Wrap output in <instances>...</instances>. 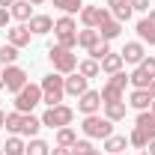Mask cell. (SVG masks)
<instances>
[{
  "label": "cell",
  "mask_w": 155,
  "mask_h": 155,
  "mask_svg": "<svg viewBox=\"0 0 155 155\" xmlns=\"http://www.w3.org/2000/svg\"><path fill=\"white\" fill-rule=\"evenodd\" d=\"M39 87H42V101H45L48 107L60 104L63 96H66V78L60 75V72H57V75H54V72H51V75H45Z\"/></svg>",
  "instance_id": "obj_1"
},
{
  "label": "cell",
  "mask_w": 155,
  "mask_h": 155,
  "mask_svg": "<svg viewBox=\"0 0 155 155\" xmlns=\"http://www.w3.org/2000/svg\"><path fill=\"white\" fill-rule=\"evenodd\" d=\"M54 36H57V45L60 48H75L78 45V27H75V18L72 15H63L60 21H54Z\"/></svg>",
  "instance_id": "obj_2"
},
{
  "label": "cell",
  "mask_w": 155,
  "mask_h": 155,
  "mask_svg": "<svg viewBox=\"0 0 155 155\" xmlns=\"http://www.w3.org/2000/svg\"><path fill=\"white\" fill-rule=\"evenodd\" d=\"M81 131H84L87 137H101V140H107V137L114 134V122H110L107 116L90 114V116H84V125H81Z\"/></svg>",
  "instance_id": "obj_3"
},
{
  "label": "cell",
  "mask_w": 155,
  "mask_h": 155,
  "mask_svg": "<svg viewBox=\"0 0 155 155\" xmlns=\"http://www.w3.org/2000/svg\"><path fill=\"white\" fill-rule=\"evenodd\" d=\"M72 119H75V110L69 104H54V107H48L42 114V125H48V128H66V125H72Z\"/></svg>",
  "instance_id": "obj_4"
},
{
  "label": "cell",
  "mask_w": 155,
  "mask_h": 155,
  "mask_svg": "<svg viewBox=\"0 0 155 155\" xmlns=\"http://www.w3.org/2000/svg\"><path fill=\"white\" fill-rule=\"evenodd\" d=\"M48 57L54 63V72L60 75H72L78 69V57L69 51V48H60V45H51V51H48Z\"/></svg>",
  "instance_id": "obj_5"
},
{
  "label": "cell",
  "mask_w": 155,
  "mask_h": 155,
  "mask_svg": "<svg viewBox=\"0 0 155 155\" xmlns=\"http://www.w3.org/2000/svg\"><path fill=\"white\" fill-rule=\"evenodd\" d=\"M125 87H128V75H125V72L110 75V81L101 87V104H110V101H125V98H122Z\"/></svg>",
  "instance_id": "obj_6"
},
{
  "label": "cell",
  "mask_w": 155,
  "mask_h": 155,
  "mask_svg": "<svg viewBox=\"0 0 155 155\" xmlns=\"http://www.w3.org/2000/svg\"><path fill=\"white\" fill-rule=\"evenodd\" d=\"M39 101H42V87L39 84H27L24 90L15 93V110L18 114H30Z\"/></svg>",
  "instance_id": "obj_7"
},
{
  "label": "cell",
  "mask_w": 155,
  "mask_h": 155,
  "mask_svg": "<svg viewBox=\"0 0 155 155\" xmlns=\"http://www.w3.org/2000/svg\"><path fill=\"white\" fill-rule=\"evenodd\" d=\"M152 81H155V57H146L134 72L128 75V84H131L134 90H149Z\"/></svg>",
  "instance_id": "obj_8"
},
{
  "label": "cell",
  "mask_w": 155,
  "mask_h": 155,
  "mask_svg": "<svg viewBox=\"0 0 155 155\" xmlns=\"http://www.w3.org/2000/svg\"><path fill=\"white\" fill-rule=\"evenodd\" d=\"M27 87V72L21 69V66H6L3 69V75H0V90H6V93H18Z\"/></svg>",
  "instance_id": "obj_9"
},
{
  "label": "cell",
  "mask_w": 155,
  "mask_h": 155,
  "mask_svg": "<svg viewBox=\"0 0 155 155\" xmlns=\"http://www.w3.org/2000/svg\"><path fill=\"white\" fill-rule=\"evenodd\" d=\"M107 18H114L110 9H101V6H84V9H81V21H84L87 27H96L98 30Z\"/></svg>",
  "instance_id": "obj_10"
},
{
  "label": "cell",
  "mask_w": 155,
  "mask_h": 155,
  "mask_svg": "<svg viewBox=\"0 0 155 155\" xmlns=\"http://www.w3.org/2000/svg\"><path fill=\"white\" fill-rule=\"evenodd\" d=\"M98 107H101V93H96V90H87L84 96L78 98V110H81L84 116L98 114Z\"/></svg>",
  "instance_id": "obj_11"
},
{
  "label": "cell",
  "mask_w": 155,
  "mask_h": 155,
  "mask_svg": "<svg viewBox=\"0 0 155 155\" xmlns=\"http://www.w3.org/2000/svg\"><path fill=\"white\" fill-rule=\"evenodd\" d=\"M119 57H122V63H134V66H140V63L146 60V48H143L140 42H125V48L119 51Z\"/></svg>",
  "instance_id": "obj_12"
},
{
  "label": "cell",
  "mask_w": 155,
  "mask_h": 155,
  "mask_svg": "<svg viewBox=\"0 0 155 155\" xmlns=\"http://www.w3.org/2000/svg\"><path fill=\"white\" fill-rule=\"evenodd\" d=\"M87 81H90V78H84L81 72H78V75H69L66 78V96L81 98L84 93H87Z\"/></svg>",
  "instance_id": "obj_13"
},
{
  "label": "cell",
  "mask_w": 155,
  "mask_h": 155,
  "mask_svg": "<svg viewBox=\"0 0 155 155\" xmlns=\"http://www.w3.org/2000/svg\"><path fill=\"white\" fill-rule=\"evenodd\" d=\"M6 36H9V45L24 48V45H30V36H33V33H30V27H27V24H18V27H12Z\"/></svg>",
  "instance_id": "obj_14"
},
{
  "label": "cell",
  "mask_w": 155,
  "mask_h": 155,
  "mask_svg": "<svg viewBox=\"0 0 155 155\" xmlns=\"http://www.w3.org/2000/svg\"><path fill=\"white\" fill-rule=\"evenodd\" d=\"M27 27H30V33L45 36V33H51V30H54V21H51V15H33Z\"/></svg>",
  "instance_id": "obj_15"
},
{
  "label": "cell",
  "mask_w": 155,
  "mask_h": 155,
  "mask_svg": "<svg viewBox=\"0 0 155 155\" xmlns=\"http://www.w3.org/2000/svg\"><path fill=\"white\" fill-rule=\"evenodd\" d=\"M128 104H131L134 110H149V104H152V96H149V90H134V93L128 96Z\"/></svg>",
  "instance_id": "obj_16"
},
{
  "label": "cell",
  "mask_w": 155,
  "mask_h": 155,
  "mask_svg": "<svg viewBox=\"0 0 155 155\" xmlns=\"http://www.w3.org/2000/svg\"><path fill=\"white\" fill-rule=\"evenodd\" d=\"M9 12H12V18H18V21H30L33 18V3L30 0H15Z\"/></svg>",
  "instance_id": "obj_17"
},
{
  "label": "cell",
  "mask_w": 155,
  "mask_h": 155,
  "mask_svg": "<svg viewBox=\"0 0 155 155\" xmlns=\"http://www.w3.org/2000/svg\"><path fill=\"white\" fill-rule=\"evenodd\" d=\"M119 33H122V24H119L116 18H107L104 24H101V27H98V36L104 39V42H110V39H116Z\"/></svg>",
  "instance_id": "obj_18"
},
{
  "label": "cell",
  "mask_w": 155,
  "mask_h": 155,
  "mask_svg": "<svg viewBox=\"0 0 155 155\" xmlns=\"http://www.w3.org/2000/svg\"><path fill=\"white\" fill-rule=\"evenodd\" d=\"M134 128H140L143 134L152 140V137H155V116L149 114V110H140V116H137V125H134Z\"/></svg>",
  "instance_id": "obj_19"
},
{
  "label": "cell",
  "mask_w": 155,
  "mask_h": 155,
  "mask_svg": "<svg viewBox=\"0 0 155 155\" xmlns=\"http://www.w3.org/2000/svg\"><path fill=\"white\" fill-rule=\"evenodd\" d=\"M98 66H101V72H107V75H116V72H122V66H125V63H122V57H119V54H107V57L101 60Z\"/></svg>",
  "instance_id": "obj_20"
},
{
  "label": "cell",
  "mask_w": 155,
  "mask_h": 155,
  "mask_svg": "<svg viewBox=\"0 0 155 155\" xmlns=\"http://www.w3.org/2000/svg\"><path fill=\"white\" fill-rule=\"evenodd\" d=\"M125 101H110V104H104V116L110 119V122H119V119H125Z\"/></svg>",
  "instance_id": "obj_21"
},
{
  "label": "cell",
  "mask_w": 155,
  "mask_h": 155,
  "mask_svg": "<svg viewBox=\"0 0 155 155\" xmlns=\"http://www.w3.org/2000/svg\"><path fill=\"white\" fill-rule=\"evenodd\" d=\"M125 146H128V137L125 134H110L107 140H104V149H107L110 155H119Z\"/></svg>",
  "instance_id": "obj_22"
},
{
  "label": "cell",
  "mask_w": 155,
  "mask_h": 155,
  "mask_svg": "<svg viewBox=\"0 0 155 155\" xmlns=\"http://www.w3.org/2000/svg\"><path fill=\"white\" fill-rule=\"evenodd\" d=\"M39 128H42V119H36L33 114H24V122H21V134L27 137H36Z\"/></svg>",
  "instance_id": "obj_23"
},
{
  "label": "cell",
  "mask_w": 155,
  "mask_h": 155,
  "mask_svg": "<svg viewBox=\"0 0 155 155\" xmlns=\"http://www.w3.org/2000/svg\"><path fill=\"white\" fill-rule=\"evenodd\" d=\"M98 39H101V36H98V30H96V27H87V30H81V33H78V45L90 51V48L96 45Z\"/></svg>",
  "instance_id": "obj_24"
},
{
  "label": "cell",
  "mask_w": 155,
  "mask_h": 155,
  "mask_svg": "<svg viewBox=\"0 0 155 155\" xmlns=\"http://www.w3.org/2000/svg\"><path fill=\"white\" fill-rule=\"evenodd\" d=\"M137 36L143 39V42H149V45H155V21L143 18L140 24H137Z\"/></svg>",
  "instance_id": "obj_25"
},
{
  "label": "cell",
  "mask_w": 155,
  "mask_h": 155,
  "mask_svg": "<svg viewBox=\"0 0 155 155\" xmlns=\"http://www.w3.org/2000/svg\"><path fill=\"white\" fill-rule=\"evenodd\" d=\"M78 143V134H75V128H57V146H66V149H72Z\"/></svg>",
  "instance_id": "obj_26"
},
{
  "label": "cell",
  "mask_w": 155,
  "mask_h": 155,
  "mask_svg": "<svg viewBox=\"0 0 155 155\" xmlns=\"http://www.w3.org/2000/svg\"><path fill=\"white\" fill-rule=\"evenodd\" d=\"M24 155H51V146H48L45 140H39V137H33V140L27 143V149H24Z\"/></svg>",
  "instance_id": "obj_27"
},
{
  "label": "cell",
  "mask_w": 155,
  "mask_h": 155,
  "mask_svg": "<svg viewBox=\"0 0 155 155\" xmlns=\"http://www.w3.org/2000/svg\"><path fill=\"white\" fill-rule=\"evenodd\" d=\"M78 72H81L84 78H96L98 72H101V66H98L96 60L90 57V60H84V63H78Z\"/></svg>",
  "instance_id": "obj_28"
},
{
  "label": "cell",
  "mask_w": 155,
  "mask_h": 155,
  "mask_svg": "<svg viewBox=\"0 0 155 155\" xmlns=\"http://www.w3.org/2000/svg\"><path fill=\"white\" fill-rule=\"evenodd\" d=\"M107 54H110V45H107V42H104V39H98L96 45H93V48H90V57L96 60V63H101V60L107 57Z\"/></svg>",
  "instance_id": "obj_29"
},
{
  "label": "cell",
  "mask_w": 155,
  "mask_h": 155,
  "mask_svg": "<svg viewBox=\"0 0 155 155\" xmlns=\"http://www.w3.org/2000/svg\"><path fill=\"white\" fill-rule=\"evenodd\" d=\"M15 60H18V48L15 45H0V63L15 66Z\"/></svg>",
  "instance_id": "obj_30"
},
{
  "label": "cell",
  "mask_w": 155,
  "mask_h": 155,
  "mask_svg": "<svg viewBox=\"0 0 155 155\" xmlns=\"http://www.w3.org/2000/svg\"><path fill=\"white\" fill-rule=\"evenodd\" d=\"M54 6H57V9H63L66 15H75V12H81V9H84V3H81V0H54Z\"/></svg>",
  "instance_id": "obj_31"
},
{
  "label": "cell",
  "mask_w": 155,
  "mask_h": 155,
  "mask_svg": "<svg viewBox=\"0 0 155 155\" xmlns=\"http://www.w3.org/2000/svg\"><path fill=\"white\" fill-rule=\"evenodd\" d=\"M3 149H6V155H24V149H27V143H24L21 137H9Z\"/></svg>",
  "instance_id": "obj_32"
},
{
  "label": "cell",
  "mask_w": 155,
  "mask_h": 155,
  "mask_svg": "<svg viewBox=\"0 0 155 155\" xmlns=\"http://www.w3.org/2000/svg\"><path fill=\"white\" fill-rule=\"evenodd\" d=\"M72 155H101V152H98L90 140H78L75 146H72Z\"/></svg>",
  "instance_id": "obj_33"
},
{
  "label": "cell",
  "mask_w": 155,
  "mask_h": 155,
  "mask_svg": "<svg viewBox=\"0 0 155 155\" xmlns=\"http://www.w3.org/2000/svg\"><path fill=\"white\" fill-rule=\"evenodd\" d=\"M21 122H24V114H6V128L9 131H15V134H21Z\"/></svg>",
  "instance_id": "obj_34"
},
{
  "label": "cell",
  "mask_w": 155,
  "mask_h": 155,
  "mask_svg": "<svg viewBox=\"0 0 155 155\" xmlns=\"http://www.w3.org/2000/svg\"><path fill=\"white\" fill-rule=\"evenodd\" d=\"M131 12H134V9H131V3H122V6H116V9H110V15H114V18L119 21V24L131 18Z\"/></svg>",
  "instance_id": "obj_35"
},
{
  "label": "cell",
  "mask_w": 155,
  "mask_h": 155,
  "mask_svg": "<svg viewBox=\"0 0 155 155\" xmlns=\"http://www.w3.org/2000/svg\"><path fill=\"white\" fill-rule=\"evenodd\" d=\"M128 143H131V146H137V149H146V143H149V137L143 134L140 128H134V131L128 134Z\"/></svg>",
  "instance_id": "obj_36"
},
{
  "label": "cell",
  "mask_w": 155,
  "mask_h": 155,
  "mask_svg": "<svg viewBox=\"0 0 155 155\" xmlns=\"http://www.w3.org/2000/svg\"><path fill=\"white\" fill-rule=\"evenodd\" d=\"M131 3V9H137V12H149V0H128Z\"/></svg>",
  "instance_id": "obj_37"
},
{
  "label": "cell",
  "mask_w": 155,
  "mask_h": 155,
  "mask_svg": "<svg viewBox=\"0 0 155 155\" xmlns=\"http://www.w3.org/2000/svg\"><path fill=\"white\" fill-rule=\"evenodd\" d=\"M9 18H12V12L0 6V27H6V24H9Z\"/></svg>",
  "instance_id": "obj_38"
},
{
  "label": "cell",
  "mask_w": 155,
  "mask_h": 155,
  "mask_svg": "<svg viewBox=\"0 0 155 155\" xmlns=\"http://www.w3.org/2000/svg\"><path fill=\"white\" fill-rule=\"evenodd\" d=\"M51 155H72V149H66V146H57V149H54Z\"/></svg>",
  "instance_id": "obj_39"
},
{
  "label": "cell",
  "mask_w": 155,
  "mask_h": 155,
  "mask_svg": "<svg viewBox=\"0 0 155 155\" xmlns=\"http://www.w3.org/2000/svg\"><path fill=\"white\" fill-rule=\"evenodd\" d=\"M122 3H128V0H107V6H110V9H116V6H122Z\"/></svg>",
  "instance_id": "obj_40"
},
{
  "label": "cell",
  "mask_w": 155,
  "mask_h": 155,
  "mask_svg": "<svg viewBox=\"0 0 155 155\" xmlns=\"http://www.w3.org/2000/svg\"><path fill=\"white\" fill-rule=\"evenodd\" d=\"M146 149H149V155H155V137L149 140V143H146Z\"/></svg>",
  "instance_id": "obj_41"
},
{
  "label": "cell",
  "mask_w": 155,
  "mask_h": 155,
  "mask_svg": "<svg viewBox=\"0 0 155 155\" xmlns=\"http://www.w3.org/2000/svg\"><path fill=\"white\" fill-rule=\"evenodd\" d=\"M12 3H15V0H0V6H3V9H6V6H12Z\"/></svg>",
  "instance_id": "obj_42"
},
{
  "label": "cell",
  "mask_w": 155,
  "mask_h": 155,
  "mask_svg": "<svg viewBox=\"0 0 155 155\" xmlns=\"http://www.w3.org/2000/svg\"><path fill=\"white\" fill-rule=\"evenodd\" d=\"M3 125H6V114L0 110V128H3Z\"/></svg>",
  "instance_id": "obj_43"
},
{
  "label": "cell",
  "mask_w": 155,
  "mask_h": 155,
  "mask_svg": "<svg viewBox=\"0 0 155 155\" xmlns=\"http://www.w3.org/2000/svg\"><path fill=\"white\" fill-rule=\"evenodd\" d=\"M149 96L155 98V81H152V84H149Z\"/></svg>",
  "instance_id": "obj_44"
},
{
  "label": "cell",
  "mask_w": 155,
  "mask_h": 155,
  "mask_svg": "<svg viewBox=\"0 0 155 155\" xmlns=\"http://www.w3.org/2000/svg\"><path fill=\"white\" fill-rule=\"evenodd\" d=\"M146 18H149V21H155V9H149V15H146Z\"/></svg>",
  "instance_id": "obj_45"
},
{
  "label": "cell",
  "mask_w": 155,
  "mask_h": 155,
  "mask_svg": "<svg viewBox=\"0 0 155 155\" xmlns=\"http://www.w3.org/2000/svg\"><path fill=\"white\" fill-rule=\"evenodd\" d=\"M149 114H152V116H155V98H152V104H149Z\"/></svg>",
  "instance_id": "obj_46"
},
{
  "label": "cell",
  "mask_w": 155,
  "mask_h": 155,
  "mask_svg": "<svg viewBox=\"0 0 155 155\" xmlns=\"http://www.w3.org/2000/svg\"><path fill=\"white\" fill-rule=\"evenodd\" d=\"M30 3H33V6H42V3H45V0H30Z\"/></svg>",
  "instance_id": "obj_47"
},
{
  "label": "cell",
  "mask_w": 155,
  "mask_h": 155,
  "mask_svg": "<svg viewBox=\"0 0 155 155\" xmlns=\"http://www.w3.org/2000/svg\"><path fill=\"white\" fill-rule=\"evenodd\" d=\"M0 75H3V63H0Z\"/></svg>",
  "instance_id": "obj_48"
},
{
  "label": "cell",
  "mask_w": 155,
  "mask_h": 155,
  "mask_svg": "<svg viewBox=\"0 0 155 155\" xmlns=\"http://www.w3.org/2000/svg\"><path fill=\"white\" fill-rule=\"evenodd\" d=\"M0 155H6V152H0Z\"/></svg>",
  "instance_id": "obj_49"
}]
</instances>
